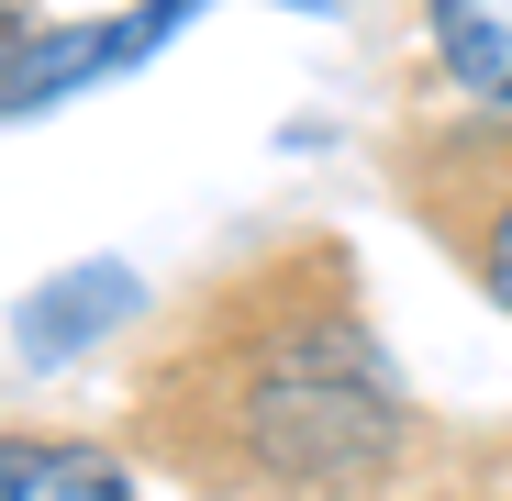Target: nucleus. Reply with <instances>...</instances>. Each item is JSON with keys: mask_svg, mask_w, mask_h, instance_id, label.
Masks as SVG:
<instances>
[{"mask_svg": "<svg viewBox=\"0 0 512 501\" xmlns=\"http://www.w3.org/2000/svg\"><path fill=\"white\" fill-rule=\"evenodd\" d=\"M245 457L268 479H368L401 446V390L346 312H301L245 368Z\"/></svg>", "mask_w": 512, "mask_h": 501, "instance_id": "obj_1", "label": "nucleus"}, {"mask_svg": "<svg viewBox=\"0 0 512 501\" xmlns=\"http://www.w3.org/2000/svg\"><path fill=\"white\" fill-rule=\"evenodd\" d=\"M190 12H201V0H145V12H123V23H78V34H23L12 56H0V112H34V101L78 90V78H112V67L156 56V34H179Z\"/></svg>", "mask_w": 512, "mask_h": 501, "instance_id": "obj_2", "label": "nucleus"}, {"mask_svg": "<svg viewBox=\"0 0 512 501\" xmlns=\"http://www.w3.org/2000/svg\"><path fill=\"white\" fill-rule=\"evenodd\" d=\"M134 312V268H112V257H90V268H67V279H45L34 301H23V323H12V346L34 357V368H56V357H78L90 334H112Z\"/></svg>", "mask_w": 512, "mask_h": 501, "instance_id": "obj_3", "label": "nucleus"}, {"mask_svg": "<svg viewBox=\"0 0 512 501\" xmlns=\"http://www.w3.org/2000/svg\"><path fill=\"white\" fill-rule=\"evenodd\" d=\"M423 23L468 101H512V0H423Z\"/></svg>", "mask_w": 512, "mask_h": 501, "instance_id": "obj_4", "label": "nucleus"}, {"mask_svg": "<svg viewBox=\"0 0 512 501\" xmlns=\"http://www.w3.org/2000/svg\"><path fill=\"white\" fill-rule=\"evenodd\" d=\"M134 490L123 457L101 446H34V435H0V501H112Z\"/></svg>", "mask_w": 512, "mask_h": 501, "instance_id": "obj_5", "label": "nucleus"}, {"mask_svg": "<svg viewBox=\"0 0 512 501\" xmlns=\"http://www.w3.org/2000/svg\"><path fill=\"white\" fill-rule=\"evenodd\" d=\"M479 279H490V301L512 312V190L490 201V223H479Z\"/></svg>", "mask_w": 512, "mask_h": 501, "instance_id": "obj_6", "label": "nucleus"}, {"mask_svg": "<svg viewBox=\"0 0 512 501\" xmlns=\"http://www.w3.org/2000/svg\"><path fill=\"white\" fill-rule=\"evenodd\" d=\"M301 12H334V0H301Z\"/></svg>", "mask_w": 512, "mask_h": 501, "instance_id": "obj_7", "label": "nucleus"}]
</instances>
